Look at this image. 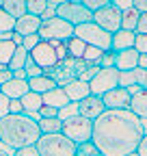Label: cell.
<instances>
[{
  "instance_id": "obj_1",
  "label": "cell",
  "mask_w": 147,
  "mask_h": 156,
  "mask_svg": "<svg viewBox=\"0 0 147 156\" xmlns=\"http://www.w3.org/2000/svg\"><path fill=\"white\" fill-rule=\"evenodd\" d=\"M145 134L143 122L130 108H106L93 119V141L102 156H125L136 152Z\"/></svg>"
},
{
  "instance_id": "obj_2",
  "label": "cell",
  "mask_w": 147,
  "mask_h": 156,
  "mask_svg": "<svg viewBox=\"0 0 147 156\" xmlns=\"http://www.w3.org/2000/svg\"><path fill=\"white\" fill-rule=\"evenodd\" d=\"M39 136H41L39 124L35 117L26 113H9L0 119V143H5L7 147L17 150L35 145Z\"/></svg>"
},
{
  "instance_id": "obj_3",
  "label": "cell",
  "mask_w": 147,
  "mask_h": 156,
  "mask_svg": "<svg viewBox=\"0 0 147 156\" xmlns=\"http://www.w3.org/2000/svg\"><path fill=\"white\" fill-rule=\"evenodd\" d=\"M35 147L41 156H74L76 154V143L63 132H41Z\"/></svg>"
},
{
  "instance_id": "obj_4",
  "label": "cell",
  "mask_w": 147,
  "mask_h": 156,
  "mask_svg": "<svg viewBox=\"0 0 147 156\" xmlns=\"http://www.w3.org/2000/svg\"><path fill=\"white\" fill-rule=\"evenodd\" d=\"M89 61H84V58H76V56H65L61 58V61L54 65V67H48L43 69V74L52 76L54 80H56L59 87L71 83V80H76V78H80V74L87 69Z\"/></svg>"
},
{
  "instance_id": "obj_5",
  "label": "cell",
  "mask_w": 147,
  "mask_h": 156,
  "mask_svg": "<svg viewBox=\"0 0 147 156\" xmlns=\"http://www.w3.org/2000/svg\"><path fill=\"white\" fill-rule=\"evenodd\" d=\"M74 35H76L78 39H82L87 46H95L100 50H110L113 48V33H108L102 26H97L93 20L74 26Z\"/></svg>"
},
{
  "instance_id": "obj_6",
  "label": "cell",
  "mask_w": 147,
  "mask_h": 156,
  "mask_svg": "<svg viewBox=\"0 0 147 156\" xmlns=\"http://www.w3.org/2000/svg\"><path fill=\"white\" fill-rule=\"evenodd\" d=\"M61 132L71 139L74 143H82V141H91V134H93V122L82 117L80 113H74L69 117H65L61 124Z\"/></svg>"
},
{
  "instance_id": "obj_7",
  "label": "cell",
  "mask_w": 147,
  "mask_h": 156,
  "mask_svg": "<svg viewBox=\"0 0 147 156\" xmlns=\"http://www.w3.org/2000/svg\"><path fill=\"white\" fill-rule=\"evenodd\" d=\"M43 41H67V39L74 37V24L65 22L63 17L52 15L48 20H41V26L37 30Z\"/></svg>"
},
{
  "instance_id": "obj_8",
  "label": "cell",
  "mask_w": 147,
  "mask_h": 156,
  "mask_svg": "<svg viewBox=\"0 0 147 156\" xmlns=\"http://www.w3.org/2000/svg\"><path fill=\"white\" fill-rule=\"evenodd\" d=\"M54 13H56L59 17H63L65 22L74 24V26L91 22V17H93V11H89L80 0H65V2L54 7Z\"/></svg>"
},
{
  "instance_id": "obj_9",
  "label": "cell",
  "mask_w": 147,
  "mask_h": 156,
  "mask_svg": "<svg viewBox=\"0 0 147 156\" xmlns=\"http://www.w3.org/2000/svg\"><path fill=\"white\" fill-rule=\"evenodd\" d=\"M121 15H123V9L113 0L110 5H106V7H102V9H95L91 20H93L97 26H102L104 30L117 33V30L121 28Z\"/></svg>"
},
{
  "instance_id": "obj_10",
  "label": "cell",
  "mask_w": 147,
  "mask_h": 156,
  "mask_svg": "<svg viewBox=\"0 0 147 156\" xmlns=\"http://www.w3.org/2000/svg\"><path fill=\"white\" fill-rule=\"evenodd\" d=\"M119 85V69L117 67H100L97 74L89 80V89L93 95H104L106 91Z\"/></svg>"
},
{
  "instance_id": "obj_11",
  "label": "cell",
  "mask_w": 147,
  "mask_h": 156,
  "mask_svg": "<svg viewBox=\"0 0 147 156\" xmlns=\"http://www.w3.org/2000/svg\"><path fill=\"white\" fill-rule=\"evenodd\" d=\"M30 56H32V61L39 65V67H43V69L54 67V65L59 63V56H56V50H54V46H52L50 41H43V39L30 50Z\"/></svg>"
},
{
  "instance_id": "obj_12",
  "label": "cell",
  "mask_w": 147,
  "mask_h": 156,
  "mask_svg": "<svg viewBox=\"0 0 147 156\" xmlns=\"http://www.w3.org/2000/svg\"><path fill=\"white\" fill-rule=\"evenodd\" d=\"M76 106H78V113L82 117H87V119H91V122L97 119V117L106 111V106L102 102V95H93V93H89V95L82 98V100H78Z\"/></svg>"
},
{
  "instance_id": "obj_13",
  "label": "cell",
  "mask_w": 147,
  "mask_h": 156,
  "mask_svg": "<svg viewBox=\"0 0 147 156\" xmlns=\"http://www.w3.org/2000/svg\"><path fill=\"white\" fill-rule=\"evenodd\" d=\"M102 102L106 108H128L130 106V91L125 87H115L102 95Z\"/></svg>"
},
{
  "instance_id": "obj_14",
  "label": "cell",
  "mask_w": 147,
  "mask_h": 156,
  "mask_svg": "<svg viewBox=\"0 0 147 156\" xmlns=\"http://www.w3.org/2000/svg\"><path fill=\"white\" fill-rule=\"evenodd\" d=\"M115 67H117L119 72L138 67V50H136L134 46H132V48L117 50V54H115Z\"/></svg>"
},
{
  "instance_id": "obj_15",
  "label": "cell",
  "mask_w": 147,
  "mask_h": 156,
  "mask_svg": "<svg viewBox=\"0 0 147 156\" xmlns=\"http://www.w3.org/2000/svg\"><path fill=\"white\" fill-rule=\"evenodd\" d=\"M39 26H41V17H39V15L24 13L22 17H17V20H15L13 30H15V33H20L22 37H26V35H35L37 30H39Z\"/></svg>"
},
{
  "instance_id": "obj_16",
  "label": "cell",
  "mask_w": 147,
  "mask_h": 156,
  "mask_svg": "<svg viewBox=\"0 0 147 156\" xmlns=\"http://www.w3.org/2000/svg\"><path fill=\"white\" fill-rule=\"evenodd\" d=\"M0 91H2L9 100H15V98H22L24 93H28V78H11L5 85H0Z\"/></svg>"
},
{
  "instance_id": "obj_17",
  "label": "cell",
  "mask_w": 147,
  "mask_h": 156,
  "mask_svg": "<svg viewBox=\"0 0 147 156\" xmlns=\"http://www.w3.org/2000/svg\"><path fill=\"white\" fill-rule=\"evenodd\" d=\"M41 98H43V104H48V106H54V108H65L71 100L67 98V93H65V89L63 87H54V89H50V91H46V93H41Z\"/></svg>"
},
{
  "instance_id": "obj_18",
  "label": "cell",
  "mask_w": 147,
  "mask_h": 156,
  "mask_svg": "<svg viewBox=\"0 0 147 156\" xmlns=\"http://www.w3.org/2000/svg\"><path fill=\"white\" fill-rule=\"evenodd\" d=\"M63 89H65V93H67V98H69L71 102H78V100H82L84 95L91 93L89 83H87V80H80V78H76V80L63 85Z\"/></svg>"
},
{
  "instance_id": "obj_19",
  "label": "cell",
  "mask_w": 147,
  "mask_h": 156,
  "mask_svg": "<svg viewBox=\"0 0 147 156\" xmlns=\"http://www.w3.org/2000/svg\"><path fill=\"white\" fill-rule=\"evenodd\" d=\"M20 102H22V108H24V113H26V115H30V117H39V115H37V111H39V108H41V104H43L41 93H37V91H28V93H24V95L20 98Z\"/></svg>"
},
{
  "instance_id": "obj_20",
  "label": "cell",
  "mask_w": 147,
  "mask_h": 156,
  "mask_svg": "<svg viewBox=\"0 0 147 156\" xmlns=\"http://www.w3.org/2000/svg\"><path fill=\"white\" fill-rule=\"evenodd\" d=\"M130 108L138 119H147V89L136 91L134 95H130Z\"/></svg>"
},
{
  "instance_id": "obj_21",
  "label": "cell",
  "mask_w": 147,
  "mask_h": 156,
  "mask_svg": "<svg viewBox=\"0 0 147 156\" xmlns=\"http://www.w3.org/2000/svg\"><path fill=\"white\" fill-rule=\"evenodd\" d=\"M54 87H56V80H54L52 76H48V74H39V76L28 78V89H30V91L46 93V91H50V89H54Z\"/></svg>"
},
{
  "instance_id": "obj_22",
  "label": "cell",
  "mask_w": 147,
  "mask_h": 156,
  "mask_svg": "<svg viewBox=\"0 0 147 156\" xmlns=\"http://www.w3.org/2000/svg\"><path fill=\"white\" fill-rule=\"evenodd\" d=\"M134 39H136V33H134V30L119 28L117 33H113V50L132 48V46H134Z\"/></svg>"
},
{
  "instance_id": "obj_23",
  "label": "cell",
  "mask_w": 147,
  "mask_h": 156,
  "mask_svg": "<svg viewBox=\"0 0 147 156\" xmlns=\"http://www.w3.org/2000/svg\"><path fill=\"white\" fill-rule=\"evenodd\" d=\"M2 9L11 15V17H22L26 11V0H2Z\"/></svg>"
},
{
  "instance_id": "obj_24",
  "label": "cell",
  "mask_w": 147,
  "mask_h": 156,
  "mask_svg": "<svg viewBox=\"0 0 147 156\" xmlns=\"http://www.w3.org/2000/svg\"><path fill=\"white\" fill-rule=\"evenodd\" d=\"M37 124H39V130L41 132H61L63 119H61L59 115H54V117H39Z\"/></svg>"
},
{
  "instance_id": "obj_25",
  "label": "cell",
  "mask_w": 147,
  "mask_h": 156,
  "mask_svg": "<svg viewBox=\"0 0 147 156\" xmlns=\"http://www.w3.org/2000/svg\"><path fill=\"white\" fill-rule=\"evenodd\" d=\"M138 11L130 5L128 9H123V15H121V28H125V30H134L136 28V24H138Z\"/></svg>"
},
{
  "instance_id": "obj_26",
  "label": "cell",
  "mask_w": 147,
  "mask_h": 156,
  "mask_svg": "<svg viewBox=\"0 0 147 156\" xmlns=\"http://www.w3.org/2000/svg\"><path fill=\"white\" fill-rule=\"evenodd\" d=\"M28 58H30V52H28L24 46H17L15 52H13V56H11V61H9V69H20V67H24Z\"/></svg>"
},
{
  "instance_id": "obj_27",
  "label": "cell",
  "mask_w": 147,
  "mask_h": 156,
  "mask_svg": "<svg viewBox=\"0 0 147 156\" xmlns=\"http://www.w3.org/2000/svg\"><path fill=\"white\" fill-rule=\"evenodd\" d=\"M141 67H134V69H123V72H119V87H132V85H136L138 83V76H141Z\"/></svg>"
},
{
  "instance_id": "obj_28",
  "label": "cell",
  "mask_w": 147,
  "mask_h": 156,
  "mask_svg": "<svg viewBox=\"0 0 147 156\" xmlns=\"http://www.w3.org/2000/svg\"><path fill=\"white\" fill-rule=\"evenodd\" d=\"M65 46H67V52H69V56H76V58H82V54H84V48H87V44L82 41V39H78L76 35H74L71 39H67V41H65Z\"/></svg>"
},
{
  "instance_id": "obj_29",
  "label": "cell",
  "mask_w": 147,
  "mask_h": 156,
  "mask_svg": "<svg viewBox=\"0 0 147 156\" xmlns=\"http://www.w3.org/2000/svg\"><path fill=\"white\" fill-rule=\"evenodd\" d=\"M15 48H17V46L11 41V39H0V63L9 65L11 56H13V52H15Z\"/></svg>"
},
{
  "instance_id": "obj_30",
  "label": "cell",
  "mask_w": 147,
  "mask_h": 156,
  "mask_svg": "<svg viewBox=\"0 0 147 156\" xmlns=\"http://www.w3.org/2000/svg\"><path fill=\"white\" fill-rule=\"evenodd\" d=\"M74 156H102V154L93 141H82V143H76V154Z\"/></svg>"
},
{
  "instance_id": "obj_31",
  "label": "cell",
  "mask_w": 147,
  "mask_h": 156,
  "mask_svg": "<svg viewBox=\"0 0 147 156\" xmlns=\"http://www.w3.org/2000/svg\"><path fill=\"white\" fill-rule=\"evenodd\" d=\"M48 0H26V11L32 13V15H43V11L48 9Z\"/></svg>"
},
{
  "instance_id": "obj_32",
  "label": "cell",
  "mask_w": 147,
  "mask_h": 156,
  "mask_svg": "<svg viewBox=\"0 0 147 156\" xmlns=\"http://www.w3.org/2000/svg\"><path fill=\"white\" fill-rule=\"evenodd\" d=\"M102 54H104V50H100V48H95V46H87L82 58H84V61H89V63H97V65H100Z\"/></svg>"
},
{
  "instance_id": "obj_33",
  "label": "cell",
  "mask_w": 147,
  "mask_h": 156,
  "mask_svg": "<svg viewBox=\"0 0 147 156\" xmlns=\"http://www.w3.org/2000/svg\"><path fill=\"white\" fill-rule=\"evenodd\" d=\"M15 26V17H11L2 7H0V33H5V30H13Z\"/></svg>"
},
{
  "instance_id": "obj_34",
  "label": "cell",
  "mask_w": 147,
  "mask_h": 156,
  "mask_svg": "<svg viewBox=\"0 0 147 156\" xmlns=\"http://www.w3.org/2000/svg\"><path fill=\"white\" fill-rule=\"evenodd\" d=\"M115 54H117V50H104V54H102V58H100V67H115Z\"/></svg>"
},
{
  "instance_id": "obj_35",
  "label": "cell",
  "mask_w": 147,
  "mask_h": 156,
  "mask_svg": "<svg viewBox=\"0 0 147 156\" xmlns=\"http://www.w3.org/2000/svg\"><path fill=\"white\" fill-rule=\"evenodd\" d=\"M134 48L138 50V54H147V33H136Z\"/></svg>"
},
{
  "instance_id": "obj_36",
  "label": "cell",
  "mask_w": 147,
  "mask_h": 156,
  "mask_svg": "<svg viewBox=\"0 0 147 156\" xmlns=\"http://www.w3.org/2000/svg\"><path fill=\"white\" fill-rule=\"evenodd\" d=\"M80 2L89 9V11H95V9H102V7H106V5H110L113 0H80Z\"/></svg>"
},
{
  "instance_id": "obj_37",
  "label": "cell",
  "mask_w": 147,
  "mask_h": 156,
  "mask_svg": "<svg viewBox=\"0 0 147 156\" xmlns=\"http://www.w3.org/2000/svg\"><path fill=\"white\" fill-rule=\"evenodd\" d=\"M13 156H41V154L35 145H26V147H17L13 152Z\"/></svg>"
},
{
  "instance_id": "obj_38",
  "label": "cell",
  "mask_w": 147,
  "mask_h": 156,
  "mask_svg": "<svg viewBox=\"0 0 147 156\" xmlns=\"http://www.w3.org/2000/svg\"><path fill=\"white\" fill-rule=\"evenodd\" d=\"M97 69H100V65H97V63H89V65H87V69L80 74V80H87V83H89L91 78L97 74Z\"/></svg>"
},
{
  "instance_id": "obj_39",
  "label": "cell",
  "mask_w": 147,
  "mask_h": 156,
  "mask_svg": "<svg viewBox=\"0 0 147 156\" xmlns=\"http://www.w3.org/2000/svg\"><path fill=\"white\" fill-rule=\"evenodd\" d=\"M39 41H41V37H39V35L35 33V35H26V37H24V41H22V46H24V48H26V50L30 52V50H32V48H35L37 44H39Z\"/></svg>"
},
{
  "instance_id": "obj_40",
  "label": "cell",
  "mask_w": 147,
  "mask_h": 156,
  "mask_svg": "<svg viewBox=\"0 0 147 156\" xmlns=\"http://www.w3.org/2000/svg\"><path fill=\"white\" fill-rule=\"evenodd\" d=\"M37 115H39V117H54V115H59V108L48 106V104H41V108L37 111Z\"/></svg>"
},
{
  "instance_id": "obj_41",
  "label": "cell",
  "mask_w": 147,
  "mask_h": 156,
  "mask_svg": "<svg viewBox=\"0 0 147 156\" xmlns=\"http://www.w3.org/2000/svg\"><path fill=\"white\" fill-rule=\"evenodd\" d=\"M5 115H9V98L0 91V119H2Z\"/></svg>"
},
{
  "instance_id": "obj_42",
  "label": "cell",
  "mask_w": 147,
  "mask_h": 156,
  "mask_svg": "<svg viewBox=\"0 0 147 156\" xmlns=\"http://www.w3.org/2000/svg\"><path fill=\"white\" fill-rule=\"evenodd\" d=\"M24 69H26V76H28V78H32V76H39V74H43V67H39L37 63H30V65H26Z\"/></svg>"
},
{
  "instance_id": "obj_43",
  "label": "cell",
  "mask_w": 147,
  "mask_h": 156,
  "mask_svg": "<svg viewBox=\"0 0 147 156\" xmlns=\"http://www.w3.org/2000/svg\"><path fill=\"white\" fill-rule=\"evenodd\" d=\"M134 33H147V13H141L138 15V24H136Z\"/></svg>"
},
{
  "instance_id": "obj_44",
  "label": "cell",
  "mask_w": 147,
  "mask_h": 156,
  "mask_svg": "<svg viewBox=\"0 0 147 156\" xmlns=\"http://www.w3.org/2000/svg\"><path fill=\"white\" fill-rule=\"evenodd\" d=\"M9 113H24L20 98H15V100H9Z\"/></svg>"
},
{
  "instance_id": "obj_45",
  "label": "cell",
  "mask_w": 147,
  "mask_h": 156,
  "mask_svg": "<svg viewBox=\"0 0 147 156\" xmlns=\"http://www.w3.org/2000/svg\"><path fill=\"white\" fill-rule=\"evenodd\" d=\"M11 78H13V69H9V67L0 69V85H5L7 80H11Z\"/></svg>"
},
{
  "instance_id": "obj_46",
  "label": "cell",
  "mask_w": 147,
  "mask_h": 156,
  "mask_svg": "<svg viewBox=\"0 0 147 156\" xmlns=\"http://www.w3.org/2000/svg\"><path fill=\"white\" fill-rule=\"evenodd\" d=\"M54 50H56V56H59V61H61V58H65V56H69V52H67V46H65V41H61L59 46H54Z\"/></svg>"
},
{
  "instance_id": "obj_47",
  "label": "cell",
  "mask_w": 147,
  "mask_h": 156,
  "mask_svg": "<svg viewBox=\"0 0 147 156\" xmlns=\"http://www.w3.org/2000/svg\"><path fill=\"white\" fill-rule=\"evenodd\" d=\"M136 152H138V156H147V132L143 134V139H141V143H138Z\"/></svg>"
},
{
  "instance_id": "obj_48",
  "label": "cell",
  "mask_w": 147,
  "mask_h": 156,
  "mask_svg": "<svg viewBox=\"0 0 147 156\" xmlns=\"http://www.w3.org/2000/svg\"><path fill=\"white\" fill-rule=\"evenodd\" d=\"M132 7L138 13H147V0H132Z\"/></svg>"
},
{
  "instance_id": "obj_49",
  "label": "cell",
  "mask_w": 147,
  "mask_h": 156,
  "mask_svg": "<svg viewBox=\"0 0 147 156\" xmlns=\"http://www.w3.org/2000/svg\"><path fill=\"white\" fill-rule=\"evenodd\" d=\"M11 41H13L15 46H22V41H24V37H22L20 33H15V30H13V35H11Z\"/></svg>"
},
{
  "instance_id": "obj_50",
  "label": "cell",
  "mask_w": 147,
  "mask_h": 156,
  "mask_svg": "<svg viewBox=\"0 0 147 156\" xmlns=\"http://www.w3.org/2000/svg\"><path fill=\"white\" fill-rule=\"evenodd\" d=\"M138 85H141L143 89H147V69L141 72V76H138Z\"/></svg>"
},
{
  "instance_id": "obj_51",
  "label": "cell",
  "mask_w": 147,
  "mask_h": 156,
  "mask_svg": "<svg viewBox=\"0 0 147 156\" xmlns=\"http://www.w3.org/2000/svg\"><path fill=\"white\" fill-rule=\"evenodd\" d=\"M13 78H28V76H26V69H24V67L13 69Z\"/></svg>"
},
{
  "instance_id": "obj_52",
  "label": "cell",
  "mask_w": 147,
  "mask_h": 156,
  "mask_svg": "<svg viewBox=\"0 0 147 156\" xmlns=\"http://www.w3.org/2000/svg\"><path fill=\"white\" fill-rule=\"evenodd\" d=\"M138 67L147 69V54H138Z\"/></svg>"
},
{
  "instance_id": "obj_53",
  "label": "cell",
  "mask_w": 147,
  "mask_h": 156,
  "mask_svg": "<svg viewBox=\"0 0 147 156\" xmlns=\"http://www.w3.org/2000/svg\"><path fill=\"white\" fill-rule=\"evenodd\" d=\"M61 2H65V0H48L50 7H56V5H61Z\"/></svg>"
},
{
  "instance_id": "obj_54",
  "label": "cell",
  "mask_w": 147,
  "mask_h": 156,
  "mask_svg": "<svg viewBox=\"0 0 147 156\" xmlns=\"http://www.w3.org/2000/svg\"><path fill=\"white\" fill-rule=\"evenodd\" d=\"M0 156H13L11 152H7V150H2V147H0Z\"/></svg>"
},
{
  "instance_id": "obj_55",
  "label": "cell",
  "mask_w": 147,
  "mask_h": 156,
  "mask_svg": "<svg viewBox=\"0 0 147 156\" xmlns=\"http://www.w3.org/2000/svg\"><path fill=\"white\" fill-rule=\"evenodd\" d=\"M125 156H138V152H130V154H125Z\"/></svg>"
},
{
  "instance_id": "obj_56",
  "label": "cell",
  "mask_w": 147,
  "mask_h": 156,
  "mask_svg": "<svg viewBox=\"0 0 147 156\" xmlns=\"http://www.w3.org/2000/svg\"><path fill=\"white\" fill-rule=\"evenodd\" d=\"M0 7H2V0H0Z\"/></svg>"
}]
</instances>
